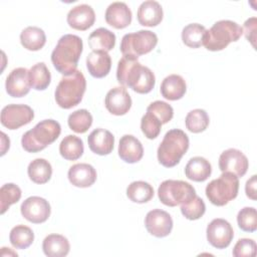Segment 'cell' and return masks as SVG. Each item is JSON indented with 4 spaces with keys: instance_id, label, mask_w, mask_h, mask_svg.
<instances>
[{
    "instance_id": "obj_1",
    "label": "cell",
    "mask_w": 257,
    "mask_h": 257,
    "mask_svg": "<svg viewBox=\"0 0 257 257\" xmlns=\"http://www.w3.org/2000/svg\"><path fill=\"white\" fill-rule=\"evenodd\" d=\"M117 81L128 86L138 93H149L155 86L154 72L147 66H143L137 58L122 56L116 68Z\"/></svg>"
},
{
    "instance_id": "obj_2",
    "label": "cell",
    "mask_w": 257,
    "mask_h": 257,
    "mask_svg": "<svg viewBox=\"0 0 257 257\" xmlns=\"http://www.w3.org/2000/svg\"><path fill=\"white\" fill-rule=\"evenodd\" d=\"M82 39L74 34L61 36L51 53L54 68L61 74L69 76L77 69V63L82 53Z\"/></svg>"
},
{
    "instance_id": "obj_3",
    "label": "cell",
    "mask_w": 257,
    "mask_h": 257,
    "mask_svg": "<svg viewBox=\"0 0 257 257\" xmlns=\"http://www.w3.org/2000/svg\"><path fill=\"white\" fill-rule=\"evenodd\" d=\"M189 149V138L185 132L173 128L166 133L158 148V160L166 168L178 165Z\"/></svg>"
},
{
    "instance_id": "obj_4",
    "label": "cell",
    "mask_w": 257,
    "mask_h": 257,
    "mask_svg": "<svg viewBox=\"0 0 257 257\" xmlns=\"http://www.w3.org/2000/svg\"><path fill=\"white\" fill-rule=\"evenodd\" d=\"M60 133L61 126L58 121L54 119H43L22 136V148L28 153L40 152L55 142Z\"/></svg>"
},
{
    "instance_id": "obj_5",
    "label": "cell",
    "mask_w": 257,
    "mask_h": 257,
    "mask_svg": "<svg viewBox=\"0 0 257 257\" xmlns=\"http://www.w3.org/2000/svg\"><path fill=\"white\" fill-rule=\"evenodd\" d=\"M243 34L242 27L231 20H220L206 30L203 45L210 51H220Z\"/></svg>"
},
{
    "instance_id": "obj_6",
    "label": "cell",
    "mask_w": 257,
    "mask_h": 257,
    "mask_svg": "<svg viewBox=\"0 0 257 257\" xmlns=\"http://www.w3.org/2000/svg\"><path fill=\"white\" fill-rule=\"evenodd\" d=\"M85 88V77L80 70H76L73 74L61 78L55 89V101L62 108H71L81 101Z\"/></svg>"
},
{
    "instance_id": "obj_7",
    "label": "cell",
    "mask_w": 257,
    "mask_h": 257,
    "mask_svg": "<svg viewBox=\"0 0 257 257\" xmlns=\"http://www.w3.org/2000/svg\"><path fill=\"white\" fill-rule=\"evenodd\" d=\"M239 191V179L230 172H224L206 187V196L215 206H225L235 199Z\"/></svg>"
},
{
    "instance_id": "obj_8",
    "label": "cell",
    "mask_w": 257,
    "mask_h": 257,
    "mask_svg": "<svg viewBox=\"0 0 257 257\" xmlns=\"http://www.w3.org/2000/svg\"><path fill=\"white\" fill-rule=\"evenodd\" d=\"M158 43V36L150 30H139L123 35L120 42V51L123 56L137 58L152 51Z\"/></svg>"
},
{
    "instance_id": "obj_9",
    "label": "cell",
    "mask_w": 257,
    "mask_h": 257,
    "mask_svg": "<svg viewBox=\"0 0 257 257\" xmlns=\"http://www.w3.org/2000/svg\"><path fill=\"white\" fill-rule=\"evenodd\" d=\"M196 195L192 185L181 180H166L158 189L160 201L169 207H176Z\"/></svg>"
},
{
    "instance_id": "obj_10",
    "label": "cell",
    "mask_w": 257,
    "mask_h": 257,
    "mask_svg": "<svg viewBox=\"0 0 257 257\" xmlns=\"http://www.w3.org/2000/svg\"><path fill=\"white\" fill-rule=\"evenodd\" d=\"M34 117L33 109L26 104H8L1 110V123L8 130H17Z\"/></svg>"
},
{
    "instance_id": "obj_11",
    "label": "cell",
    "mask_w": 257,
    "mask_h": 257,
    "mask_svg": "<svg viewBox=\"0 0 257 257\" xmlns=\"http://www.w3.org/2000/svg\"><path fill=\"white\" fill-rule=\"evenodd\" d=\"M206 233L208 242L217 249L227 248L234 237L231 224L221 218L212 220L207 226Z\"/></svg>"
},
{
    "instance_id": "obj_12",
    "label": "cell",
    "mask_w": 257,
    "mask_h": 257,
    "mask_svg": "<svg viewBox=\"0 0 257 257\" xmlns=\"http://www.w3.org/2000/svg\"><path fill=\"white\" fill-rule=\"evenodd\" d=\"M21 215L29 222L40 224L45 222L51 212L48 201L38 196H32L23 201L20 207Z\"/></svg>"
},
{
    "instance_id": "obj_13",
    "label": "cell",
    "mask_w": 257,
    "mask_h": 257,
    "mask_svg": "<svg viewBox=\"0 0 257 257\" xmlns=\"http://www.w3.org/2000/svg\"><path fill=\"white\" fill-rule=\"evenodd\" d=\"M248 167L247 157L237 149H228L220 155L219 169L222 173L230 172L239 178L247 173Z\"/></svg>"
},
{
    "instance_id": "obj_14",
    "label": "cell",
    "mask_w": 257,
    "mask_h": 257,
    "mask_svg": "<svg viewBox=\"0 0 257 257\" xmlns=\"http://www.w3.org/2000/svg\"><path fill=\"white\" fill-rule=\"evenodd\" d=\"M145 226L151 235L163 238L171 233L173 229V219L168 212L161 209H154L147 214Z\"/></svg>"
},
{
    "instance_id": "obj_15",
    "label": "cell",
    "mask_w": 257,
    "mask_h": 257,
    "mask_svg": "<svg viewBox=\"0 0 257 257\" xmlns=\"http://www.w3.org/2000/svg\"><path fill=\"white\" fill-rule=\"evenodd\" d=\"M104 104L111 114L123 115L132 106V98L123 86H116L107 91Z\"/></svg>"
},
{
    "instance_id": "obj_16",
    "label": "cell",
    "mask_w": 257,
    "mask_h": 257,
    "mask_svg": "<svg viewBox=\"0 0 257 257\" xmlns=\"http://www.w3.org/2000/svg\"><path fill=\"white\" fill-rule=\"evenodd\" d=\"M28 72L29 70L25 67H17L9 73L6 78L5 87L10 96L22 97L29 92L30 82Z\"/></svg>"
},
{
    "instance_id": "obj_17",
    "label": "cell",
    "mask_w": 257,
    "mask_h": 257,
    "mask_svg": "<svg viewBox=\"0 0 257 257\" xmlns=\"http://www.w3.org/2000/svg\"><path fill=\"white\" fill-rule=\"evenodd\" d=\"M94 21V10L87 4H79L74 6L69 10L67 14L68 25L76 30H86L93 25Z\"/></svg>"
},
{
    "instance_id": "obj_18",
    "label": "cell",
    "mask_w": 257,
    "mask_h": 257,
    "mask_svg": "<svg viewBox=\"0 0 257 257\" xmlns=\"http://www.w3.org/2000/svg\"><path fill=\"white\" fill-rule=\"evenodd\" d=\"M87 143L92 153L99 156H104L110 154L113 150L114 137L109 131L99 127L93 130L89 134Z\"/></svg>"
},
{
    "instance_id": "obj_19",
    "label": "cell",
    "mask_w": 257,
    "mask_h": 257,
    "mask_svg": "<svg viewBox=\"0 0 257 257\" xmlns=\"http://www.w3.org/2000/svg\"><path fill=\"white\" fill-rule=\"evenodd\" d=\"M105 21L116 29L127 27L132 22V11L124 2H112L105 11Z\"/></svg>"
},
{
    "instance_id": "obj_20",
    "label": "cell",
    "mask_w": 257,
    "mask_h": 257,
    "mask_svg": "<svg viewBox=\"0 0 257 257\" xmlns=\"http://www.w3.org/2000/svg\"><path fill=\"white\" fill-rule=\"evenodd\" d=\"M119 158L128 164H135L144 156V148L142 143L132 135H124L119 140L118 145Z\"/></svg>"
},
{
    "instance_id": "obj_21",
    "label": "cell",
    "mask_w": 257,
    "mask_h": 257,
    "mask_svg": "<svg viewBox=\"0 0 257 257\" xmlns=\"http://www.w3.org/2000/svg\"><path fill=\"white\" fill-rule=\"evenodd\" d=\"M67 176L69 182L78 188L90 187L96 181L95 169L91 165L85 163L71 166L68 170Z\"/></svg>"
},
{
    "instance_id": "obj_22",
    "label": "cell",
    "mask_w": 257,
    "mask_h": 257,
    "mask_svg": "<svg viewBox=\"0 0 257 257\" xmlns=\"http://www.w3.org/2000/svg\"><path fill=\"white\" fill-rule=\"evenodd\" d=\"M138 21L143 26H157L163 20L164 12L161 4L155 0L144 1L138 8Z\"/></svg>"
},
{
    "instance_id": "obj_23",
    "label": "cell",
    "mask_w": 257,
    "mask_h": 257,
    "mask_svg": "<svg viewBox=\"0 0 257 257\" xmlns=\"http://www.w3.org/2000/svg\"><path fill=\"white\" fill-rule=\"evenodd\" d=\"M86 67L91 76L102 78L111 67V58L105 51H91L86 57Z\"/></svg>"
},
{
    "instance_id": "obj_24",
    "label": "cell",
    "mask_w": 257,
    "mask_h": 257,
    "mask_svg": "<svg viewBox=\"0 0 257 257\" xmlns=\"http://www.w3.org/2000/svg\"><path fill=\"white\" fill-rule=\"evenodd\" d=\"M160 90L166 99L178 100L186 93V81L179 74H171L164 78Z\"/></svg>"
},
{
    "instance_id": "obj_25",
    "label": "cell",
    "mask_w": 257,
    "mask_h": 257,
    "mask_svg": "<svg viewBox=\"0 0 257 257\" xmlns=\"http://www.w3.org/2000/svg\"><path fill=\"white\" fill-rule=\"evenodd\" d=\"M212 173V167L208 160L203 157H194L189 160L185 167V175L195 182L206 181Z\"/></svg>"
},
{
    "instance_id": "obj_26",
    "label": "cell",
    "mask_w": 257,
    "mask_h": 257,
    "mask_svg": "<svg viewBox=\"0 0 257 257\" xmlns=\"http://www.w3.org/2000/svg\"><path fill=\"white\" fill-rule=\"evenodd\" d=\"M88 45L92 51H109L115 45V35L110 30L99 27L88 36Z\"/></svg>"
},
{
    "instance_id": "obj_27",
    "label": "cell",
    "mask_w": 257,
    "mask_h": 257,
    "mask_svg": "<svg viewBox=\"0 0 257 257\" xmlns=\"http://www.w3.org/2000/svg\"><path fill=\"white\" fill-rule=\"evenodd\" d=\"M42 249L48 257H63L68 254L70 245L66 237L59 234H50L44 238Z\"/></svg>"
},
{
    "instance_id": "obj_28",
    "label": "cell",
    "mask_w": 257,
    "mask_h": 257,
    "mask_svg": "<svg viewBox=\"0 0 257 257\" xmlns=\"http://www.w3.org/2000/svg\"><path fill=\"white\" fill-rule=\"evenodd\" d=\"M20 42L24 48L30 51L41 49L46 42L44 31L36 26H28L20 34Z\"/></svg>"
},
{
    "instance_id": "obj_29",
    "label": "cell",
    "mask_w": 257,
    "mask_h": 257,
    "mask_svg": "<svg viewBox=\"0 0 257 257\" xmlns=\"http://www.w3.org/2000/svg\"><path fill=\"white\" fill-rule=\"evenodd\" d=\"M27 173L29 179L35 184H45L47 183L52 175V167L48 161L45 159H35L33 160L27 168Z\"/></svg>"
},
{
    "instance_id": "obj_30",
    "label": "cell",
    "mask_w": 257,
    "mask_h": 257,
    "mask_svg": "<svg viewBox=\"0 0 257 257\" xmlns=\"http://www.w3.org/2000/svg\"><path fill=\"white\" fill-rule=\"evenodd\" d=\"M83 142L80 138L68 135L59 145V153L62 158L67 161H75L79 159L83 154Z\"/></svg>"
},
{
    "instance_id": "obj_31",
    "label": "cell",
    "mask_w": 257,
    "mask_h": 257,
    "mask_svg": "<svg viewBox=\"0 0 257 257\" xmlns=\"http://www.w3.org/2000/svg\"><path fill=\"white\" fill-rule=\"evenodd\" d=\"M30 86L36 90H44L51 81V74L44 62L34 64L28 72Z\"/></svg>"
},
{
    "instance_id": "obj_32",
    "label": "cell",
    "mask_w": 257,
    "mask_h": 257,
    "mask_svg": "<svg viewBox=\"0 0 257 257\" xmlns=\"http://www.w3.org/2000/svg\"><path fill=\"white\" fill-rule=\"evenodd\" d=\"M126 196L134 203L144 204L154 197V188L147 182L135 181L127 186Z\"/></svg>"
},
{
    "instance_id": "obj_33",
    "label": "cell",
    "mask_w": 257,
    "mask_h": 257,
    "mask_svg": "<svg viewBox=\"0 0 257 257\" xmlns=\"http://www.w3.org/2000/svg\"><path fill=\"white\" fill-rule=\"evenodd\" d=\"M206 28L199 23H191L182 30V40L185 45L191 48H198L203 45Z\"/></svg>"
},
{
    "instance_id": "obj_34",
    "label": "cell",
    "mask_w": 257,
    "mask_h": 257,
    "mask_svg": "<svg viewBox=\"0 0 257 257\" xmlns=\"http://www.w3.org/2000/svg\"><path fill=\"white\" fill-rule=\"evenodd\" d=\"M9 240L14 248L26 249L33 243L34 233L25 225H17L11 229Z\"/></svg>"
},
{
    "instance_id": "obj_35",
    "label": "cell",
    "mask_w": 257,
    "mask_h": 257,
    "mask_svg": "<svg viewBox=\"0 0 257 257\" xmlns=\"http://www.w3.org/2000/svg\"><path fill=\"white\" fill-rule=\"evenodd\" d=\"M209 122L210 118L207 111L201 108H196L189 111L185 119L186 127L194 134L204 132L208 127Z\"/></svg>"
},
{
    "instance_id": "obj_36",
    "label": "cell",
    "mask_w": 257,
    "mask_h": 257,
    "mask_svg": "<svg viewBox=\"0 0 257 257\" xmlns=\"http://www.w3.org/2000/svg\"><path fill=\"white\" fill-rule=\"evenodd\" d=\"M67 122L70 130L77 134H83L91 126L92 115L87 109H77L69 114Z\"/></svg>"
},
{
    "instance_id": "obj_37",
    "label": "cell",
    "mask_w": 257,
    "mask_h": 257,
    "mask_svg": "<svg viewBox=\"0 0 257 257\" xmlns=\"http://www.w3.org/2000/svg\"><path fill=\"white\" fill-rule=\"evenodd\" d=\"M206 211V205L204 201L197 196H193L185 203L181 204V212L185 218L188 220H198L200 219Z\"/></svg>"
},
{
    "instance_id": "obj_38",
    "label": "cell",
    "mask_w": 257,
    "mask_h": 257,
    "mask_svg": "<svg viewBox=\"0 0 257 257\" xmlns=\"http://www.w3.org/2000/svg\"><path fill=\"white\" fill-rule=\"evenodd\" d=\"M21 198V189L13 184L8 183L0 189V208L1 214H4L11 205L17 203Z\"/></svg>"
},
{
    "instance_id": "obj_39",
    "label": "cell",
    "mask_w": 257,
    "mask_h": 257,
    "mask_svg": "<svg viewBox=\"0 0 257 257\" xmlns=\"http://www.w3.org/2000/svg\"><path fill=\"white\" fill-rule=\"evenodd\" d=\"M237 223L245 232H255L257 229V213L253 207H244L238 212Z\"/></svg>"
},
{
    "instance_id": "obj_40",
    "label": "cell",
    "mask_w": 257,
    "mask_h": 257,
    "mask_svg": "<svg viewBox=\"0 0 257 257\" xmlns=\"http://www.w3.org/2000/svg\"><path fill=\"white\" fill-rule=\"evenodd\" d=\"M162 124L161 120L150 111H147L141 119L142 132L150 140L156 139L160 135Z\"/></svg>"
},
{
    "instance_id": "obj_41",
    "label": "cell",
    "mask_w": 257,
    "mask_h": 257,
    "mask_svg": "<svg viewBox=\"0 0 257 257\" xmlns=\"http://www.w3.org/2000/svg\"><path fill=\"white\" fill-rule=\"evenodd\" d=\"M147 111H150L153 114H155L163 124L169 122L174 115L173 107L166 101H162V100H156L152 102L147 107Z\"/></svg>"
},
{
    "instance_id": "obj_42",
    "label": "cell",
    "mask_w": 257,
    "mask_h": 257,
    "mask_svg": "<svg viewBox=\"0 0 257 257\" xmlns=\"http://www.w3.org/2000/svg\"><path fill=\"white\" fill-rule=\"evenodd\" d=\"M232 254L234 257H253L256 255V243L253 239L242 238L235 244Z\"/></svg>"
},
{
    "instance_id": "obj_43",
    "label": "cell",
    "mask_w": 257,
    "mask_h": 257,
    "mask_svg": "<svg viewBox=\"0 0 257 257\" xmlns=\"http://www.w3.org/2000/svg\"><path fill=\"white\" fill-rule=\"evenodd\" d=\"M256 25H257L256 17H251L245 21L244 27L242 28L246 39L251 42L253 47H255V40H256Z\"/></svg>"
},
{
    "instance_id": "obj_44",
    "label": "cell",
    "mask_w": 257,
    "mask_h": 257,
    "mask_svg": "<svg viewBox=\"0 0 257 257\" xmlns=\"http://www.w3.org/2000/svg\"><path fill=\"white\" fill-rule=\"evenodd\" d=\"M246 196L251 200H256V175H253L245 185Z\"/></svg>"
},
{
    "instance_id": "obj_45",
    "label": "cell",
    "mask_w": 257,
    "mask_h": 257,
    "mask_svg": "<svg viewBox=\"0 0 257 257\" xmlns=\"http://www.w3.org/2000/svg\"><path fill=\"white\" fill-rule=\"evenodd\" d=\"M1 137H2V148H1V156H3L5 154V152L9 149V145H10V141L8 140L6 143L4 142L5 139H4V136L3 134L1 133Z\"/></svg>"
}]
</instances>
